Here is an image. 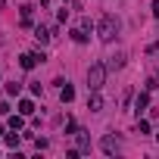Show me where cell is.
<instances>
[{"mask_svg":"<svg viewBox=\"0 0 159 159\" xmlns=\"http://www.w3.org/2000/svg\"><path fill=\"white\" fill-rule=\"evenodd\" d=\"M88 109H91V112H100V109H103V97H100V94H94V97L88 100Z\"/></svg>","mask_w":159,"mask_h":159,"instance_id":"obj_5","label":"cell"},{"mask_svg":"<svg viewBox=\"0 0 159 159\" xmlns=\"http://www.w3.org/2000/svg\"><path fill=\"white\" fill-rule=\"evenodd\" d=\"M97 31H100V38H103V41H112V38L119 34V19H116L112 13H103V16H100Z\"/></svg>","mask_w":159,"mask_h":159,"instance_id":"obj_1","label":"cell"},{"mask_svg":"<svg viewBox=\"0 0 159 159\" xmlns=\"http://www.w3.org/2000/svg\"><path fill=\"white\" fill-rule=\"evenodd\" d=\"M153 13H156V16H159V0H156V3H153Z\"/></svg>","mask_w":159,"mask_h":159,"instance_id":"obj_17","label":"cell"},{"mask_svg":"<svg viewBox=\"0 0 159 159\" xmlns=\"http://www.w3.org/2000/svg\"><path fill=\"white\" fill-rule=\"evenodd\" d=\"M103 81H106V66H103V62H94V66L88 69V88H91V91H100Z\"/></svg>","mask_w":159,"mask_h":159,"instance_id":"obj_2","label":"cell"},{"mask_svg":"<svg viewBox=\"0 0 159 159\" xmlns=\"http://www.w3.org/2000/svg\"><path fill=\"white\" fill-rule=\"evenodd\" d=\"M137 131H140V134H150V122L140 119V122H137Z\"/></svg>","mask_w":159,"mask_h":159,"instance_id":"obj_12","label":"cell"},{"mask_svg":"<svg viewBox=\"0 0 159 159\" xmlns=\"http://www.w3.org/2000/svg\"><path fill=\"white\" fill-rule=\"evenodd\" d=\"M3 7H7V0H0V10H3Z\"/></svg>","mask_w":159,"mask_h":159,"instance_id":"obj_18","label":"cell"},{"mask_svg":"<svg viewBox=\"0 0 159 159\" xmlns=\"http://www.w3.org/2000/svg\"><path fill=\"white\" fill-rule=\"evenodd\" d=\"M147 103H150V97H147V94H140V97H137V116L147 109Z\"/></svg>","mask_w":159,"mask_h":159,"instance_id":"obj_10","label":"cell"},{"mask_svg":"<svg viewBox=\"0 0 159 159\" xmlns=\"http://www.w3.org/2000/svg\"><path fill=\"white\" fill-rule=\"evenodd\" d=\"M19 91H22V88H19L16 81H10V84H7V94H19Z\"/></svg>","mask_w":159,"mask_h":159,"instance_id":"obj_14","label":"cell"},{"mask_svg":"<svg viewBox=\"0 0 159 159\" xmlns=\"http://www.w3.org/2000/svg\"><path fill=\"white\" fill-rule=\"evenodd\" d=\"M72 41H75V44H84V41H88L84 28H75V31H72Z\"/></svg>","mask_w":159,"mask_h":159,"instance_id":"obj_9","label":"cell"},{"mask_svg":"<svg viewBox=\"0 0 159 159\" xmlns=\"http://www.w3.org/2000/svg\"><path fill=\"white\" fill-rule=\"evenodd\" d=\"M156 137H159V134H156Z\"/></svg>","mask_w":159,"mask_h":159,"instance_id":"obj_19","label":"cell"},{"mask_svg":"<svg viewBox=\"0 0 159 159\" xmlns=\"http://www.w3.org/2000/svg\"><path fill=\"white\" fill-rule=\"evenodd\" d=\"M19 112H22V116H31V112H34V103H31V100H22V103H19Z\"/></svg>","mask_w":159,"mask_h":159,"instance_id":"obj_8","label":"cell"},{"mask_svg":"<svg viewBox=\"0 0 159 159\" xmlns=\"http://www.w3.org/2000/svg\"><path fill=\"white\" fill-rule=\"evenodd\" d=\"M44 59H47L44 53H22V56H19V66H22V69H34V66L44 62Z\"/></svg>","mask_w":159,"mask_h":159,"instance_id":"obj_3","label":"cell"},{"mask_svg":"<svg viewBox=\"0 0 159 159\" xmlns=\"http://www.w3.org/2000/svg\"><path fill=\"white\" fill-rule=\"evenodd\" d=\"M59 97H62V103H69V100H75V88H72V84H62V91H59Z\"/></svg>","mask_w":159,"mask_h":159,"instance_id":"obj_6","label":"cell"},{"mask_svg":"<svg viewBox=\"0 0 159 159\" xmlns=\"http://www.w3.org/2000/svg\"><path fill=\"white\" fill-rule=\"evenodd\" d=\"M7 112H10V106H7V103H0V116H7Z\"/></svg>","mask_w":159,"mask_h":159,"instance_id":"obj_16","label":"cell"},{"mask_svg":"<svg viewBox=\"0 0 159 159\" xmlns=\"http://www.w3.org/2000/svg\"><path fill=\"white\" fill-rule=\"evenodd\" d=\"M125 66V53H116V56H109V62H106V69H122Z\"/></svg>","mask_w":159,"mask_h":159,"instance_id":"obj_4","label":"cell"},{"mask_svg":"<svg viewBox=\"0 0 159 159\" xmlns=\"http://www.w3.org/2000/svg\"><path fill=\"white\" fill-rule=\"evenodd\" d=\"M10 128H13V131H19V128H22V119H19V116H13V119H10Z\"/></svg>","mask_w":159,"mask_h":159,"instance_id":"obj_13","label":"cell"},{"mask_svg":"<svg viewBox=\"0 0 159 159\" xmlns=\"http://www.w3.org/2000/svg\"><path fill=\"white\" fill-rule=\"evenodd\" d=\"M7 147H19V134H10L7 137Z\"/></svg>","mask_w":159,"mask_h":159,"instance_id":"obj_15","label":"cell"},{"mask_svg":"<svg viewBox=\"0 0 159 159\" xmlns=\"http://www.w3.org/2000/svg\"><path fill=\"white\" fill-rule=\"evenodd\" d=\"M103 153H119V143L112 137H103Z\"/></svg>","mask_w":159,"mask_h":159,"instance_id":"obj_7","label":"cell"},{"mask_svg":"<svg viewBox=\"0 0 159 159\" xmlns=\"http://www.w3.org/2000/svg\"><path fill=\"white\" fill-rule=\"evenodd\" d=\"M34 38H38L41 44H44V41H50V34H47V28H38V31H34Z\"/></svg>","mask_w":159,"mask_h":159,"instance_id":"obj_11","label":"cell"}]
</instances>
